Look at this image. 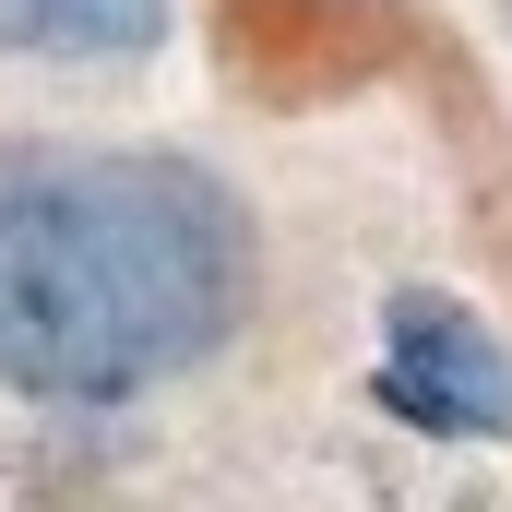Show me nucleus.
<instances>
[{"instance_id":"f03ea898","label":"nucleus","mask_w":512,"mask_h":512,"mask_svg":"<svg viewBox=\"0 0 512 512\" xmlns=\"http://www.w3.org/2000/svg\"><path fill=\"white\" fill-rule=\"evenodd\" d=\"M382 405L429 441H512V346L465 298L405 286L382 310Z\"/></svg>"},{"instance_id":"7ed1b4c3","label":"nucleus","mask_w":512,"mask_h":512,"mask_svg":"<svg viewBox=\"0 0 512 512\" xmlns=\"http://www.w3.org/2000/svg\"><path fill=\"white\" fill-rule=\"evenodd\" d=\"M167 36V0H0V48L24 60H143Z\"/></svg>"},{"instance_id":"f257e3e1","label":"nucleus","mask_w":512,"mask_h":512,"mask_svg":"<svg viewBox=\"0 0 512 512\" xmlns=\"http://www.w3.org/2000/svg\"><path fill=\"white\" fill-rule=\"evenodd\" d=\"M251 310V215L191 155H0V382L143 393Z\"/></svg>"}]
</instances>
